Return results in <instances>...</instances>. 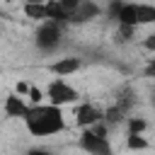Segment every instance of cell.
Listing matches in <instances>:
<instances>
[{
  "label": "cell",
  "instance_id": "52a82bcc",
  "mask_svg": "<svg viewBox=\"0 0 155 155\" xmlns=\"http://www.w3.org/2000/svg\"><path fill=\"white\" fill-rule=\"evenodd\" d=\"M102 15V7L94 2V0H82L75 10H73V15H70V24H87V22H92V19H97Z\"/></svg>",
  "mask_w": 155,
  "mask_h": 155
},
{
  "label": "cell",
  "instance_id": "d6986e66",
  "mask_svg": "<svg viewBox=\"0 0 155 155\" xmlns=\"http://www.w3.org/2000/svg\"><path fill=\"white\" fill-rule=\"evenodd\" d=\"M22 2H46V0H22Z\"/></svg>",
  "mask_w": 155,
  "mask_h": 155
},
{
  "label": "cell",
  "instance_id": "5b68a950",
  "mask_svg": "<svg viewBox=\"0 0 155 155\" xmlns=\"http://www.w3.org/2000/svg\"><path fill=\"white\" fill-rule=\"evenodd\" d=\"M46 97H48V102H53V104H58V107H65V104H73V102H78V90L73 87V85H68L65 82V78H56V80H51V85L46 87Z\"/></svg>",
  "mask_w": 155,
  "mask_h": 155
},
{
  "label": "cell",
  "instance_id": "4fadbf2b",
  "mask_svg": "<svg viewBox=\"0 0 155 155\" xmlns=\"http://www.w3.org/2000/svg\"><path fill=\"white\" fill-rule=\"evenodd\" d=\"M126 126H128V133H143L148 128V121L143 116H128L126 119Z\"/></svg>",
  "mask_w": 155,
  "mask_h": 155
},
{
  "label": "cell",
  "instance_id": "5bb4252c",
  "mask_svg": "<svg viewBox=\"0 0 155 155\" xmlns=\"http://www.w3.org/2000/svg\"><path fill=\"white\" fill-rule=\"evenodd\" d=\"M58 2H61V7H63V10L68 12V19H70V15H73V10H75V7H78V5L82 2V0H58Z\"/></svg>",
  "mask_w": 155,
  "mask_h": 155
},
{
  "label": "cell",
  "instance_id": "8fae6325",
  "mask_svg": "<svg viewBox=\"0 0 155 155\" xmlns=\"http://www.w3.org/2000/svg\"><path fill=\"white\" fill-rule=\"evenodd\" d=\"M126 148L128 150H148L150 143L143 138V133H126Z\"/></svg>",
  "mask_w": 155,
  "mask_h": 155
},
{
  "label": "cell",
  "instance_id": "ba28073f",
  "mask_svg": "<svg viewBox=\"0 0 155 155\" xmlns=\"http://www.w3.org/2000/svg\"><path fill=\"white\" fill-rule=\"evenodd\" d=\"M2 111H5V116H10V119H24L27 111H29V104L22 99L19 92H17V94H7L5 102H2Z\"/></svg>",
  "mask_w": 155,
  "mask_h": 155
},
{
  "label": "cell",
  "instance_id": "3957f363",
  "mask_svg": "<svg viewBox=\"0 0 155 155\" xmlns=\"http://www.w3.org/2000/svg\"><path fill=\"white\" fill-rule=\"evenodd\" d=\"M107 133H109V124L102 119L99 124H94L90 128H82L78 145L82 150L92 153V155H109L111 153V145H109V136Z\"/></svg>",
  "mask_w": 155,
  "mask_h": 155
},
{
  "label": "cell",
  "instance_id": "8992f818",
  "mask_svg": "<svg viewBox=\"0 0 155 155\" xmlns=\"http://www.w3.org/2000/svg\"><path fill=\"white\" fill-rule=\"evenodd\" d=\"M73 116H75V124L80 128H90V126H94V124H99L104 119V109L92 104V102H82V104L75 107Z\"/></svg>",
  "mask_w": 155,
  "mask_h": 155
},
{
  "label": "cell",
  "instance_id": "9c48e42d",
  "mask_svg": "<svg viewBox=\"0 0 155 155\" xmlns=\"http://www.w3.org/2000/svg\"><path fill=\"white\" fill-rule=\"evenodd\" d=\"M80 65H82L80 58H75V56H65V58H58V61L51 63V73H53V75H61V78H68V75L78 73Z\"/></svg>",
  "mask_w": 155,
  "mask_h": 155
},
{
  "label": "cell",
  "instance_id": "277c9868",
  "mask_svg": "<svg viewBox=\"0 0 155 155\" xmlns=\"http://www.w3.org/2000/svg\"><path fill=\"white\" fill-rule=\"evenodd\" d=\"M63 22H56V19H44L41 24H39V29H36V46H39V51H44V53H51V51H56L58 46H61V41H63V27H61Z\"/></svg>",
  "mask_w": 155,
  "mask_h": 155
},
{
  "label": "cell",
  "instance_id": "30bf717a",
  "mask_svg": "<svg viewBox=\"0 0 155 155\" xmlns=\"http://www.w3.org/2000/svg\"><path fill=\"white\" fill-rule=\"evenodd\" d=\"M22 5H24V15L29 19H36V22L48 19V5L46 2H22Z\"/></svg>",
  "mask_w": 155,
  "mask_h": 155
},
{
  "label": "cell",
  "instance_id": "7c38bea8",
  "mask_svg": "<svg viewBox=\"0 0 155 155\" xmlns=\"http://www.w3.org/2000/svg\"><path fill=\"white\" fill-rule=\"evenodd\" d=\"M136 29L138 27H133V24H121V22H116V39L119 41H131L133 36H136Z\"/></svg>",
  "mask_w": 155,
  "mask_h": 155
},
{
  "label": "cell",
  "instance_id": "e0dca14e",
  "mask_svg": "<svg viewBox=\"0 0 155 155\" xmlns=\"http://www.w3.org/2000/svg\"><path fill=\"white\" fill-rule=\"evenodd\" d=\"M29 97H31V102H34V104H39L44 94H41V90H36V87H31V90H29Z\"/></svg>",
  "mask_w": 155,
  "mask_h": 155
},
{
  "label": "cell",
  "instance_id": "ac0fdd59",
  "mask_svg": "<svg viewBox=\"0 0 155 155\" xmlns=\"http://www.w3.org/2000/svg\"><path fill=\"white\" fill-rule=\"evenodd\" d=\"M150 107H153V109H155V94H153V97H150Z\"/></svg>",
  "mask_w": 155,
  "mask_h": 155
},
{
  "label": "cell",
  "instance_id": "9a60e30c",
  "mask_svg": "<svg viewBox=\"0 0 155 155\" xmlns=\"http://www.w3.org/2000/svg\"><path fill=\"white\" fill-rule=\"evenodd\" d=\"M143 46H145L148 51H153V53H155V31H153V34H148V36L143 39Z\"/></svg>",
  "mask_w": 155,
  "mask_h": 155
},
{
  "label": "cell",
  "instance_id": "7a4b0ae2",
  "mask_svg": "<svg viewBox=\"0 0 155 155\" xmlns=\"http://www.w3.org/2000/svg\"><path fill=\"white\" fill-rule=\"evenodd\" d=\"M109 15H111L116 22H121V24L143 27V24H153V22H155V5L111 0V2H109Z\"/></svg>",
  "mask_w": 155,
  "mask_h": 155
},
{
  "label": "cell",
  "instance_id": "6da1fadb",
  "mask_svg": "<svg viewBox=\"0 0 155 155\" xmlns=\"http://www.w3.org/2000/svg\"><path fill=\"white\" fill-rule=\"evenodd\" d=\"M22 121H24L27 131H29L31 136H36V138L56 136V133H61V131L65 128L63 109H61L58 104H53V102H48V104H41V102H39V104L29 107V111H27V116H24Z\"/></svg>",
  "mask_w": 155,
  "mask_h": 155
},
{
  "label": "cell",
  "instance_id": "2e32d148",
  "mask_svg": "<svg viewBox=\"0 0 155 155\" xmlns=\"http://www.w3.org/2000/svg\"><path fill=\"white\" fill-rule=\"evenodd\" d=\"M145 78H155V58H148V63H145Z\"/></svg>",
  "mask_w": 155,
  "mask_h": 155
}]
</instances>
